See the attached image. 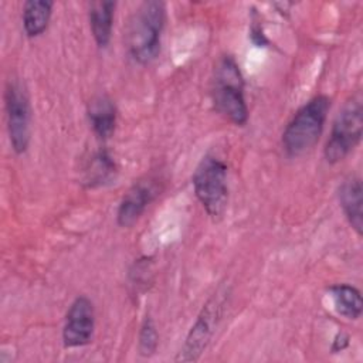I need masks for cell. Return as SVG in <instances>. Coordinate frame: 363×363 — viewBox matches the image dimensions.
Returning <instances> with one entry per match:
<instances>
[{"label": "cell", "mask_w": 363, "mask_h": 363, "mask_svg": "<svg viewBox=\"0 0 363 363\" xmlns=\"http://www.w3.org/2000/svg\"><path fill=\"white\" fill-rule=\"evenodd\" d=\"M166 21L163 1L147 0L139 4L130 17L126 44L130 57L139 64H149L160 50V37Z\"/></svg>", "instance_id": "cell-1"}, {"label": "cell", "mask_w": 363, "mask_h": 363, "mask_svg": "<svg viewBox=\"0 0 363 363\" xmlns=\"http://www.w3.org/2000/svg\"><path fill=\"white\" fill-rule=\"evenodd\" d=\"M329 108L330 99L318 95L296 111L282 133V146L288 156H301L318 143Z\"/></svg>", "instance_id": "cell-2"}, {"label": "cell", "mask_w": 363, "mask_h": 363, "mask_svg": "<svg viewBox=\"0 0 363 363\" xmlns=\"http://www.w3.org/2000/svg\"><path fill=\"white\" fill-rule=\"evenodd\" d=\"M213 101L216 109L234 125L242 126L248 121L244 98V81L240 67L230 55L221 58L216 69Z\"/></svg>", "instance_id": "cell-3"}, {"label": "cell", "mask_w": 363, "mask_h": 363, "mask_svg": "<svg viewBox=\"0 0 363 363\" xmlns=\"http://www.w3.org/2000/svg\"><path fill=\"white\" fill-rule=\"evenodd\" d=\"M196 197L213 221H220L228 201L227 166L216 156L206 155L193 173Z\"/></svg>", "instance_id": "cell-4"}, {"label": "cell", "mask_w": 363, "mask_h": 363, "mask_svg": "<svg viewBox=\"0 0 363 363\" xmlns=\"http://www.w3.org/2000/svg\"><path fill=\"white\" fill-rule=\"evenodd\" d=\"M363 129V105L360 95L353 96L336 116L330 138L325 146V159L329 163L343 160L360 142Z\"/></svg>", "instance_id": "cell-5"}, {"label": "cell", "mask_w": 363, "mask_h": 363, "mask_svg": "<svg viewBox=\"0 0 363 363\" xmlns=\"http://www.w3.org/2000/svg\"><path fill=\"white\" fill-rule=\"evenodd\" d=\"M4 101L10 143L13 150L21 155L27 150L30 143L31 109L27 92L18 81L10 79L7 82Z\"/></svg>", "instance_id": "cell-6"}, {"label": "cell", "mask_w": 363, "mask_h": 363, "mask_svg": "<svg viewBox=\"0 0 363 363\" xmlns=\"http://www.w3.org/2000/svg\"><path fill=\"white\" fill-rule=\"evenodd\" d=\"M223 305L224 298H221L218 294H214V296L208 299V302L203 306L200 315L197 316V320L191 326L177 360L194 362L200 357L213 336L216 325L221 316Z\"/></svg>", "instance_id": "cell-7"}, {"label": "cell", "mask_w": 363, "mask_h": 363, "mask_svg": "<svg viewBox=\"0 0 363 363\" xmlns=\"http://www.w3.org/2000/svg\"><path fill=\"white\" fill-rule=\"evenodd\" d=\"M95 328V311L89 298L81 295L74 299L65 315L62 342L65 347L88 345Z\"/></svg>", "instance_id": "cell-8"}, {"label": "cell", "mask_w": 363, "mask_h": 363, "mask_svg": "<svg viewBox=\"0 0 363 363\" xmlns=\"http://www.w3.org/2000/svg\"><path fill=\"white\" fill-rule=\"evenodd\" d=\"M156 196V189L152 182H138L135 183L123 196L119 203L116 221L121 227L133 225L139 217L143 214L146 207Z\"/></svg>", "instance_id": "cell-9"}, {"label": "cell", "mask_w": 363, "mask_h": 363, "mask_svg": "<svg viewBox=\"0 0 363 363\" xmlns=\"http://www.w3.org/2000/svg\"><path fill=\"white\" fill-rule=\"evenodd\" d=\"M362 182L359 177L346 179L339 187L340 207L352 225V228L362 235L363 231V211H362Z\"/></svg>", "instance_id": "cell-10"}, {"label": "cell", "mask_w": 363, "mask_h": 363, "mask_svg": "<svg viewBox=\"0 0 363 363\" xmlns=\"http://www.w3.org/2000/svg\"><path fill=\"white\" fill-rule=\"evenodd\" d=\"M116 3L109 0L94 1L89 6V26L98 47L105 48L109 44Z\"/></svg>", "instance_id": "cell-11"}, {"label": "cell", "mask_w": 363, "mask_h": 363, "mask_svg": "<svg viewBox=\"0 0 363 363\" xmlns=\"http://www.w3.org/2000/svg\"><path fill=\"white\" fill-rule=\"evenodd\" d=\"M88 116L96 136L106 139L112 135L116 123V108L108 96H98L92 99Z\"/></svg>", "instance_id": "cell-12"}, {"label": "cell", "mask_w": 363, "mask_h": 363, "mask_svg": "<svg viewBox=\"0 0 363 363\" xmlns=\"http://www.w3.org/2000/svg\"><path fill=\"white\" fill-rule=\"evenodd\" d=\"M54 3L48 0H28L23 7V27L28 37H37L48 27Z\"/></svg>", "instance_id": "cell-13"}, {"label": "cell", "mask_w": 363, "mask_h": 363, "mask_svg": "<svg viewBox=\"0 0 363 363\" xmlns=\"http://www.w3.org/2000/svg\"><path fill=\"white\" fill-rule=\"evenodd\" d=\"M330 296L339 315L347 319H357L362 315V296L357 288L347 284L330 286Z\"/></svg>", "instance_id": "cell-14"}, {"label": "cell", "mask_w": 363, "mask_h": 363, "mask_svg": "<svg viewBox=\"0 0 363 363\" xmlns=\"http://www.w3.org/2000/svg\"><path fill=\"white\" fill-rule=\"evenodd\" d=\"M116 172L115 162L105 150H99L95 153L89 162V166L85 173V183L88 187L104 186L108 183Z\"/></svg>", "instance_id": "cell-15"}, {"label": "cell", "mask_w": 363, "mask_h": 363, "mask_svg": "<svg viewBox=\"0 0 363 363\" xmlns=\"http://www.w3.org/2000/svg\"><path fill=\"white\" fill-rule=\"evenodd\" d=\"M157 343H159V336H157L155 323L150 319V316H146L139 332V353L146 357L152 356L157 349Z\"/></svg>", "instance_id": "cell-16"}, {"label": "cell", "mask_w": 363, "mask_h": 363, "mask_svg": "<svg viewBox=\"0 0 363 363\" xmlns=\"http://www.w3.org/2000/svg\"><path fill=\"white\" fill-rule=\"evenodd\" d=\"M349 343V337L343 333H339L336 337H335V342H333V352H337V350H343Z\"/></svg>", "instance_id": "cell-17"}]
</instances>
